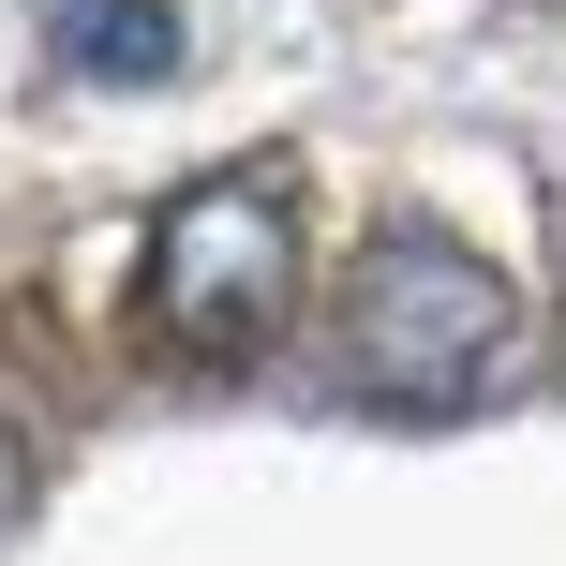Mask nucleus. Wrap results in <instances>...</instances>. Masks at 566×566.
<instances>
[{"label": "nucleus", "instance_id": "nucleus-1", "mask_svg": "<svg viewBox=\"0 0 566 566\" xmlns=\"http://www.w3.org/2000/svg\"><path fill=\"white\" fill-rule=\"evenodd\" d=\"M507 358H522V298L492 254H462L448 224L358 239V269L328 298V373L373 418H462V402L507 388Z\"/></svg>", "mask_w": 566, "mask_h": 566}, {"label": "nucleus", "instance_id": "nucleus-2", "mask_svg": "<svg viewBox=\"0 0 566 566\" xmlns=\"http://www.w3.org/2000/svg\"><path fill=\"white\" fill-rule=\"evenodd\" d=\"M135 298H149V343H179L209 373L269 358L283 313H298V195H283V165H224L195 195H165Z\"/></svg>", "mask_w": 566, "mask_h": 566}, {"label": "nucleus", "instance_id": "nucleus-3", "mask_svg": "<svg viewBox=\"0 0 566 566\" xmlns=\"http://www.w3.org/2000/svg\"><path fill=\"white\" fill-rule=\"evenodd\" d=\"M45 45L75 60V75L135 90V75H165V60H179V15H165V0H45Z\"/></svg>", "mask_w": 566, "mask_h": 566}, {"label": "nucleus", "instance_id": "nucleus-4", "mask_svg": "<svg viewBox=\"0 0 566 566\" xmlns=\"http://www.w3.org/2000/svg\"><path fill=\"white\" fill-rule=\"evenodd\" d=\"M30 492H45V462H30V432L0 418V537H15V522H30Z\"/></svg>", "mask_w": 566, "mask_h": 566}]
</instances>
